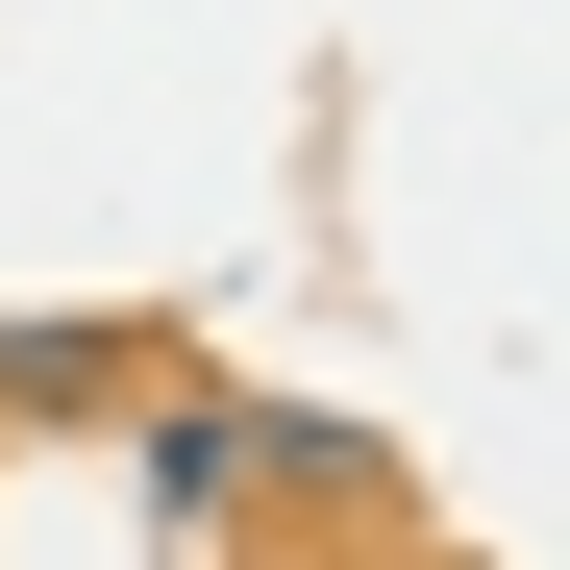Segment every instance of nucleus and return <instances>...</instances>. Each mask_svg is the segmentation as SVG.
Instances as JSON below:
<instances>
[{"mask_svg": "<svg viewBox=\"0 0 570 570\" xmlns=\"http://www.w3.org/2000/svg\"><path fill=\"white\" fill-rule=\"evenodd\" d=\"M224 570H347V546H224Z\"/></svg>", "mask_w": 570, "mask_h": 570, "instance_id": "20e7f679", "label": "nucleus"}, {"mask_svg": "<svg viewBox=\"0 0 570 570\" xmlns=\"http://www.w3.org/2000/svg\"><path fill=\"white\" fill-rule=\"evenodd\" d=\"M273 497H298V521H372V497H397V446L323 422V397H248V521H273Z\"/></svg>", "mask_w": 570, "mask_h": 570, "instance_id": "f03ea898", "label": "nucleus"}, {"mask_svg": "<svg viewBox=\"0 0 570 570\" xmlns=\"http://www.w3.org/2000/svg\"><path fill=\"white\" fill-rule=\"evenodd\" d=\"M125 446H149V521H174V546H224V521H248V397L149 372V397H125Z\"/></svg>", "mask_w": 570, "mask_h": 570, "instance_id": "f257e3e1", "label": "nucleus"}, {"mask_svg": "<svg viewBox=\"0 0 570 570\" xmlns=\"http://www.w3.org/2000/svg\"><path fill=\"white\" fill-rule=\"evenodd\" d=\"M149 397V323H0V422H100Z\"/></svg>", "mask_w": 570, "mask_h": 570, "instance_id": "7ed1b4c3", "label": "nucleus"}]
</instances>
